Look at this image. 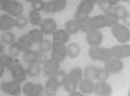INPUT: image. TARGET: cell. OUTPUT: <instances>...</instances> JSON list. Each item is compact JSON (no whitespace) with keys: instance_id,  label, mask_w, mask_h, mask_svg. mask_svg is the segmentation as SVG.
I'll use <instances>...</instances> for the list:
<instances>
[{"instance_id":"obj_12","label":"cell","mask_w":130,"mask_h":96,"mask_svg":"<svg viewBox=\"0 0 130 96\" xmlns=\"http://www.w3.org/2000/svg\"><path fill=\"white\" fill-rule=\"evenodd\" d=\"M40 30L45 35H53L57 30V24L56 20L51 17L44 18L40 25Z\"/></svg>"},{"instance_id":"obj_36","label":"cell","mask_w":130,"mask_h":96,"mask_svg":"<svg viewBox=\"0 0 130 96\" xmlns=\"http://www.w3.org/2000/svg\"><path fill=\"white\" fill-rule=\"evenodd\" d=\"M52 45H53V42H51L50 39H43V42L39 43L38 50L42 53L46 54L52 49Z\"/></svg>"},{"instance_id":"obj_20","label":"cell","mask_w":130,"mask_h":96,"mask_svg":"<svg viewBox=\"0 0 130 96\" xmlns=\"http://www.w3.org/2000/svg\"><path fill=\"white\" fill-rule=\"evenodd\" d=\"M17 43H18V46H19L22 53H25V52L30 50L32 45L34 44V43H32V41L30 40L28 33L21 35V36L19 37V39L17 41Z\"/></svg>"},{"instance_id":"obj_24","label":"cell","mask_w":130,"mask_h":96,"mask_svg":"<svg viewBox=\"0 0 130 96\" xmlns=\"http://www.w3.org/2000/svg\"><path fill=\"white\" fill-rule=\"evenodd\" d=\"M83 71L79 67L73 68L72 69H70V71L68 74L69 80L71 81L72 82L76 83L78 85L80 83V81L83 80Z\"/></svg>"},{"instance_id":"obj_18","label":"cell","mask_w":130,"mask_h":96,"mask_svg":"<svg viewBox=\"0 0 130 96\" xmlns=\"http://www.w3.org/2000/svg\"><path fill=\"white\" fill-rule=\"evenodd\" d=\"M94 93L98 96H111L112 95V87L106 81H98L95 84Z\"/></svg>"},{"instance_id":"obj_6","label":"cell","mask_w":130,"mask_h":96,"mask_svg":"<svg viewBox=\"0 0 130 96\" xmlns=\"http://www.w3.org/2000/svg\"><path fill=\"white\" fill-rule=\"evenodd\" d=\"M22 91L25 96H41L43 92H44V87L41 83L29 81L24 83Z\"/></svg>"},{"instance_id":"obj_44","label":"cell","mask_w":130,"mask_h":96,"mask_svg":"<svg viewBox=\"0 0 130 96\" xmlns=\"http://www.w3.org/2000/svg\"><path fill=\"white\" fill-rule=\"evenodd\" d=\"M122 21H123V23H124V25L130 26V14L126 16V17Z\"/></svg>"},{"instance_id":"obj_11","label":"cell","mask_w":130,"mask_h":96,"mask_svg":"<svg viewBox=\"0 0 130 96\" xmlns=\"http://www.w3.org/2000/svg\"><path fill=\"white\" fill-rule=\"evenodd\" d=\"M86 41L90 47H100V45L103 41V35L100 30H92L86 34Z\"/></svg>"},{"instance_id":"obj_15","label":"cell","mask_w":130,"mask_h":96,"mask_svg":"<svg viewBox=\"0 0 130 96\" xmlns=\"http://www.w3.org/2000/svg\"><path fill=\"white\" fill-rule=\"evenodd\" d=\"M60 70V63L53 59H48L43 64V71L46 76L50 77L53 76L54 74Z\"/></svg>"},{"instance_id":"obj_7","label":"cell","mask_w":130,"mask_h":96,"mask_svg":"<svg viewBox=\"0 0 130 96\" xmlns=\"http://www.w3.org/2000/svg\"><path fill=\"white\" fill-rule=\"evenodd\" d=\"M23 60L27 62L28 64L30 63H34V62H37V63H44V62L47 61V57H46V55L43 53H42L40 51H37V50H30L25 52L23 55Z\"/></svg>"},{"instance_id":"obj_28","label":"cell","mask_w":130,"mask_h":96,"mask_svg":"<svg viewBox=\"0 0 130 96\" xmlns=\"http://www.w3.org/2000/svg\"><path fill=\"white\" fill-rule=\"evenodd\" d=\"M64 30L70 35H75L80 31L78 23L75 19L68 20L64 24Z\"/></svg>"},{"instance_id":"obj_10","label":"cell","mask_w":130,"mask_h":96,"mask_svg":"<svg viewBox=\"0 0 130 96\" xmlns=\"http://www.w3.org/2000/svg\"><path fill=\"white\" fill-rule=\"evenodd\" d=\"M66 0H51L45 3L44 11L49 14L62 11L67 6Z\"/></svg>"},{"instance_id":"obj_41","label":"cell","mask_w":130,"mask_h":96,"mask_svg":"<svg viewBox=\"0 0 130 96\" xmlns=\"http://www.w3.org/2000/svg\"><path fill=\"white\" fill-rule=\"evenodd\" d=\"M45 3L46 2L43 1V0H33L31 2V8L32 10L40 12L41 10H44Z\"/></svg>"},{"instance_id":"obj_16","label":"cell","mask_w":130,"mask_h":96,"mask_svg":"<svg viewBox=\"0 0 130 96\" xmlns=\"http://www.w3.org/2000/svg\"><path fill=\"white\" fill-rule=\"evenodd\" d=\"M75 19L78 23L79 29H80V31H82V32H84L87 34V33H89V31L93 30L90 17L89 16H83L78 15V14H75Z\"/></svg>"},{"instance_id":"obj_39","label":"cell","mask_w":130,"mask_h":96,"mask_svg":"<svg viewBox=\"0 0 130 96\" xmlns=\"http://www.w3.org/2000/svg\"><path fill=\"white\" fill-rule=\"evenodd\" d=\"M21 53H22V51H21L19 46H18L17 42L9 46V55H11L13 58L18 57Z\"/></svg>"},{"instance_id":"obj_43","label":"cell","mask_w":130,"mask_h":96,"mask_svg":"<svg viewBox=\"0 0 130 96\" xmlns=\"http://www.w3.org/2000/svg\"><path fill=\"white\" fill-rule=\"evenodd\" d=\"M69 96H89V95H88V94H84V93H83L80 91H75V92H72V93H70Z\"/></svg>"},{"instance_id":"obj_37","label":"cell","mask_w":130,"mask_h":96,"mask_svg":"<svg viewBox=\"0 0 130 96\" xmlns=\"http://www.w3.org/2000/svg\"><path fill=\"white\" fill-rule=\"evenodd\" d=\"M113 11L116 14L117 16L119 17V19H121V20H123L127 15H129L128 10H127V8H126L125 6L120 5L115 6V7L114 8V10H113Z\"/></svg>"},{"instance_id":"obj_19","label":"cell","mask_w":130,"mask_h":96,"mask_svg":"<svg viewBox=\"0 0 130 96\" xmlns=\"http://www.w3.org/2000/svg\"><path fill=\"white\" fill-rule=\"evenodd\" d=\"M78 88L80 92L84 93V94H90V93H94L95 83L93 82V81L89 80V79L84 78L80 81L78 85Z\"/></svg>"},{"instance_id":"obj_42","label":"cell","mask_w":130,"mask_h":96,"mask_svg":"<svg viewBox=\"0 0 130 96\" xmlns=\"http://www.w3.org/2000/svg\"><path fill=\"white\" fill-rule=\"evenodd\" d=\"M63 87H64L65 91L70 93H72V92L76 91V89L78 88V84H76V83H75V82H72V81L68 79L66 82H65Z\"/></svg>"},{"instance_id":"obj_13","label":"cell","mask_w":130,"mask_h":96,"mask_svg":"<svg viewBox=\"0 0 130 96\" xmlns=\"http://www.w3.org/2000/svg\"><path fill=\"white\" fill-rule=\"evenodd\" d=\"M96 2L97 1H92V0H83V1H81L76 7L75 14L83 16H89L93 11Z\"/></svg>"},{"instance_id":"obj_23","label":"cell","mask_w":130,"mask_h":96,"mask_svg":"<svg viewBox=\"0 0 130 96\" xmlns=\"http://www.w3.org/2000/svg\"><path fill=\"white\" fill-rule=\"evenodd\" d=\"M50 78L56 83V86L58 87H61L64 86L65 82L68 80V74H67L64 70L60 69V70H58L53 76L50 77Z\"/></svg>"},{"instance_id":"obj_17","label":"cell","mask_w":130,"mask_h":96,"mask_svg":"<svg viewBox=\"0 0 130 96\" xmlns=\"http://www.w3.org/2000/svg\"><path fill=\"white\" fill-rule=\"evenodd\" d=\"M15 26V17L8 15L2 14L0 16V30L2 31H10Z\"/></svg>"},{"instance_id":"obj_27","label":"cell","mask_w":130,"mask_h":96,"mask_svg":"<svg viewBox=\"0 0 130 96\" xmlns=\"http://www.w3.org/2000/svg\"><path fill=\"white\" fill-rule=\"evenodd\" d=\"M28 20L29 23L31 24L32 26H40L42 22H43V18H42V16L39 11H37V10H31L28 14Z\"/></svg>"},{"instance_id":"obj_22","label":"cell","mask_w":130,"mask_h":96,"mask_svg":"<svg viewBox=\"0 0 130 96\" xmlns=\"http://www.w3.org/2000/svg\"><path fill=\"white\" fill-rule=\"evenodd\" d=\"M70 35L67 32L66 30H57L52 35V39H53V42H57V43H63V44H66L69 41H70Z\"/></svg>"},{"instance_id":"obj_1","label":"cell","mask_w":130,"mask_h":96,"mask_svg":"<svg viewBox=\"0 0 130 96\" xmlns=\"http://www.w3.org/2000/svg\"><path fill=\"white\" fill-rule=\"evenodd\" d=\"M1 9L6 14L15 18L22 16V13L24 12V6L19 1H17V0H4L2 1Z\"/></svg>"},{"instance_id":"obj_32","label":"cell","mask_w":130,"mask_h":96,"mask_svg":"<svg viewBox=\"0 0 130 96\" xmlns=\"http://www.w3.org/2000/svg\"><path fill=\"white\" fill-rule=\"evenodd\" d=\"M104 17H105L106 20V24L107 27H114L115 25L119 24V17L117 16L116 14L115 13L114 11H111V12H108V13H104Z\"/></svg>"},{"instance_id":"obj_35","label":"cell","mask_w":130,"mask_h":96,"mask_svg":"<svg viewBox=\"0 0 130 96\" xmlns=\"http://www.w3.org/2000/svg\"><path fill=\"white\" fill-rule=\"evenodd\" d=\"M16 42V36L12 31H6L1 35V43L5 45H10Z\"/></svg>"},{"instance_id":"obj_47","label":"cell","mask_w":130,"mask_h":96,"mask_svg":"<svg viewBox=\"0 0 130 96\" xmlns=\"http://www.w3.org/2000/svg\"><path fill=\"white\" fill-rule=\"evenodd\" d=\"M127 96H130V89H129V91H128V93H127Z\"/></svg>"},{"instance_id":"obj_40","label":"cell","mask_w":130,"mask_h":96,"mask_svg":"<svg viewBox=\"0 0 130 96\" xmlns=\"http://www.w3.org/2000/svg\"><path fill=\"white\" fill-rule=\"evenodd\" d=\"M28 17L25 16H20L15 18V26L18 29H24L28 25Z\"/></svg>"},{"instance_id":"obj_26","label":"cell","mask_w":130,"mask_h":96,"mask_svg":"<svg viewBox=\"0 0 130 96\" xmlns=\"http://www.w3.org/2000/svg\"><path fill=\"white\" fill-rule=\"evenodd\" d=\"M42 70H43V67L41 66L40 63H37V62H34V63H30L28 64L26 68L27 74L29 77H37L41 74Z\"/></svg>"},{"instance_id":"obj_30","label":"cell","mask_w":130,"mask_h":96,"mask_svg":"<svg viewBox=\"0 0 130 96\" xmlns=\"http://www.w3.org/2000/svg\"><path fill=\"white\" fill-rule=\"evenodd\" d=\"M28 35L30 36V40L33 43H41L43 40V35L40 29H33L28 32Z\"/></svg>"},{"instance_id":"obj_2","label":"cell","mask_w":130,"mask_h":96,"mask_svg":"<svg viewBox=\"0 0 130 96\" xmlns=\"http://www.w3.org/2000/svg\"><path fill=\"white\" fill-rule=\"evenodd\" d=\"M88 54H89V56L91 60H93V61L102 62H104V63L113 58L111 50L108 48L90 47Z\"/></svg>"},{"instance_id":"obj_38","label":"cell","mask_w":130,"mask_h":96,"mask_svg":"<svg viewBox=\"0 0 130 96\" xmlns=\"http://www.w3.org/2000/svg\"><path fill=\"white\" fill-rule=\"evenodd\" d=\"M110 74L107 71L105 68H98L97 70V77H96V80L98 81H106L109 78Z\"/></svg>"},{"instance_id":"obj_21","label":"cell","mask_w":130,"mask_h":96,"mask_svg":"<svg viewBox=\"0 0 130 96\" xmlns=\"http://www.w3.org/2000/svg\"><path fill=\"white\" fill-rule=\"evenodd\" d=\"M90 21H91L93 30H102V29L107 27L106 20H105V17H104L103 14H100V15L92 16V17H90Z\"/></svg>"},{"instance_id":"obj_34","label":"cell","mask_w":130,"mask_h":96,"mask_svg":"<svg viewBox=\"0 0 130 96\" xmlns=\"http://www.w3.org/2000/svg\"><path fill=\"white\" fill-rule=\"evenodd\" d=\"M96 5L99 6L101 10L103 11L104 13L113 11L115 8L111 0H101V1H97L96 2Z\"/></svg>"},{"instance_id":"obj_48","label":"cell","mask_w":130,"mask_h":96,"mask_svg":"<svg viewBox=\"0 0 130 96\" xmlns=\"http://www.w3.org/2000/svg\"><path fill=\"white\" fill-rule=\"evenodd\" d=\"M129 27H130V26H129ZM129 30H130V29H129Z\"/></svg>"},{"instance_id":"obj_5","label":"cell","mask_w":130,"mask_h":96,"mask_svg":"<svg viewBox=\"0 0 130 96\" xmlns=\"http://www.w3.org/2000/svg\"><path fill=\"white\" fill-rule=\"evenodd\" d=\"M67 57V46L63 43L53 42L51 49V59L54 61L59 62H62Z\"/></svg>"},{"instance_id":"obj_45","label":"cell","mask_w":130,"mask_h":96,"mask_svg":"<svg viewBox=\"0 0 130 96\" xmlns=\"http://www.w3.org/2000/svg\"><path fill=\"white\" fill-rule=\"evenodd\" d=\"M4 49H5V44L1 43V45H0V53H1V55L4 54Z\"/></svg>"},{"instance_id":"obj_31","label":"cell","mask_w":130,"mask_h":96,"mask_svg":"<svg viewBox=\"0 0 130 96\" xmlns=\"http://www.w3.org/2000/svg\"><path fill=\"white\" fill-rule=\"evenodd\" d=\"M16 63H18V62L15 61V58H13L11 55H6V54H3V55H0V65L1 66L10 69Z\"/></svg>"},{"instance_id":"obj_46","label":"cell","mask_w":130,"mask_h":96,"mask_svg":"<svg viewBox=\"0 0 130 96\" xmlns=\"http://www.w3.org/2000/svg\"><path fill=\"white\" fill-rule=\"evenodd\" d=\"M0 68H1V71H0V76L2 77L4 75V73H5V67H3V66H1V67H0Z\"/></svg>"},{"instance_id":"obj_3","label":"cell","mask_w":130,"mask_h":96,"mask_svg":"<svg viewBox=\"0 0 130 96\" xmlns=\"http://www.w3.org/2000/svg\"><path fill=\"white\" fill-rule=\"evenodd\" d=\"M111 33L113 36L121 44H127L130 41V30L127 26L122 24H118L111 28Z\"/></svg>"},{"instance_id":"obj_29","label":"cell","mask_w":130,"mask_h":96,"mask_svg":"<svg viewBox=\"0 0 130 96\" xmlns=\"http://www.w3.org/2000/svg\"><path fill=\"white\" fill-rule=\"evenodd\" d=\"M58 88L59 87L56 86V83L49 78L44 85V93L47 96H56Z\"/></svg>"},{"instance_id":"obj_8","label":"cell","mask_w":130,"mask_h":96,"mask_svg":"<svg viewBox=\"0 0 130 96\" xmlns=\"http://www.w3.org/2000/svg\"><path fill=\"white\" fill-rule=\"evenodd\" d=\"M10 75L13 81H16L19 83H22L26 81L27 78V71L26 68H24V66L20 63H16L10 68Z\"/></svg>"},{"instance_id":"obj_14","label":"cell","mask_w":130,"mask_h":96,"mask_svg":"<svg viewBox=\"0 0 130 96\" xmlns=\"http://www.w3.org/2000/svg\"><path fill=\"white\" fill-rule=\"evenodd\" d=\"M104 68L107 71L111 74H118L124 68V63L121 60L116 59V58H112L109 61L104 63Z\"/></svg>"},{"instance_id":"obj_9","label":"cell","mask_w":130,"mask_h":96,"mask_svg":"<svg viewBox=\"0 0 130 96\" xmlns=\"http://www.w3.org/2000/svg\"><path fill=\"white\" fill-rule=\"evenodd\" d=\"M113 58L119 60L126 59L130 56V45L128 44H117L110 48Z\"/></svg>"},{"instance_id":"obj_4","label":"cell","mask_w":130,"mask_h":96,"mask_svg":"<svg viewBox=\"0 0 130 96\" xmlns=\"http://www.w3.org/2000/svg\"><path fill=\"white\" fill-rule=\"evenodd\" d=\"M22 88L23 87H21V83L13 80L4 81L1 84V90L5 94L11 96H19L23 92Z\"/></svg>"},{"instance_id":"obj_25","label":"cell","mask_w":130,"mask_h":96,"mask_svg":"<svg viewBox=\"0 0 130 96\" xmlns=\"http://www.w3.org/2000/svg\"><path fill=\"white\" fill-rule=\"evenodd\" d=\"M82 49L80 45L76 43H70L67 46V56L71 59H75L81 54Z\"/></svg>"},{"instance_id":"obj_33","label":"cell","mask_w":130,"mask_h":96,"mask_svg":"<svg viewBox=\"0 0 130 96\" xmlns=\"http://www.w3.org/2000/svg\"><path fill=\"white\" fill-rule=\"evenodd\" d=\"M97 70L98 68L95 65H89L84 68L83 71V75L85 76V78L89 79L91 81L96 80L97 77Z\"/></svg>"}]
</instances>
